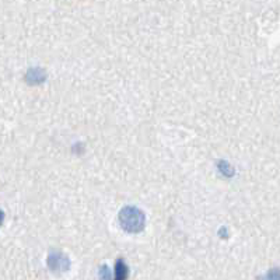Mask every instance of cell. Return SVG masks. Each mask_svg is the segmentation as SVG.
Masks as SVG:
<instances>
[{"label":"cell","mask_w":280,"mask_h":280,"mask_svg":"<svg viewBox=\"0 0 280 280\" xmlns=\"http://www.w3.org/2000/svg\"><path fill=\"white\" fill-rule=\"evenodd\" d=\"M119 221L126 231L139 233L143 230L144 224H146V216L140 209L133 207V206H126L119 213Z\"/></svg>","instance_id":"obj_1"},{"label":"cell","mask_w":280,"mask_h":280,"mask_svg":"<svg viewBox=\"0 0 280 280\" xmlns=\"http://www.w3.org/2000/svg\"><path fill=\"white\" fill-rule=\"evenodd\" d=\"M48 266L55 273H63V272L69 270L70 262H69L68 256L63 255L62 252H55L53 251L48 256Z\"/></svg>","instance_id":"obj_2"},{"label":"cell","mask_w":280,"mask_h":280,"mask_svg":"<svg viewBox=\"0 0 280 280\" xmlns=\"http://www.w3.org/2000/svg\"><path fill=\"white\" fill-rule=\"evenodd\" d=\"M129 274V269L126 266L124 259H118L115 263V279L114 280H126Z\"/></svg>","instance_id":"obj_3"},{"label":"cell","mask_w":280,"mask_h":280,"mask_svg":"<svg viewBox=\"0 0 280 280\" xmlns=\"http://www.w3.org/2000/svg\"><path fill=\"white\" fill-rule=\"evenodd\" d=\"M34 77V84H37V83H41V81H44V79H45V73H44V70L41 68H34V69H30L28 70V73H27V76L25 77Z\"/></svg>","instance_id":"obj_4"},{"label":"cell","mask_w":280,"mask_h":280,"mask_svg":"<svg viewBox=\"0 0 280 280\" xmlns=\"http://www.w3.org/2000/svg\"><path fill=\"white\" fill-rule=\"evenodd\" d=\"M98 276H100L101 280H112L111 277V270L108 269V266H101L100 272H98Z\"/></svg>","instance_id":"obj_5"},{"label":"cell","mask_w":280,"mask_h":280,"mask_svg":"<svg viewBox=\"0 0 280 280\" xmlns=\"http://www.w3.org/2000/svg\"><path fill=\"white\" fill-rule=\"evenodd\" d=\"M265 279L266 280H280V269L274 268V269H270L268 272V274L265 276Z\"/></svg>","instance_id":"obj_6"}]
</instances>
